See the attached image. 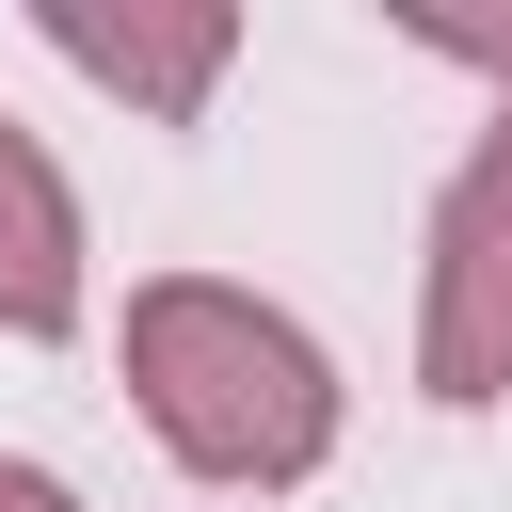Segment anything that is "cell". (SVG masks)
I'll return each instance as SVG.
<instances>
[{
  "label": "cell",
  "mask_w": 512,
  "mask_h": 512,
  "mask_svg": "<svg viewBox=\"0 0 512 512\" xmlns=\"http://www.w3.org/2000/svg\"><path fill=\"white\" fill-rule=\"evenodd\" d=\"M128 400L224 496H288V480L336 464V352L224 272H144L128 288Z\"/></svg>",
  "instance_id": "cell-1"
},
{
  "label": "cell",
  "mask_w": 512,
  "mask_h": 512,
  "mask_svg": "<svg viewBox=\"0 0 512 512\" xmlns=\"http://www.w3.org/2000/svg\"><path fill=\"white\" fill-rule=\"evenodd\" d=\"M416 384L448 416L512 400V96L464 144V176L432 192V272H416Z\"/></svg>",
  "instance_id": "cell-2"
},
{
  "label": "cell",
  "mask_w": 512,
  "mask_h": 512,
  "mask_svg": "<svg viewBox=\"0 0 512 512\" xmlns=\"http://www.w3.org/2000/svg\"><path fill=\"white\" fill-rule=\"evenodd\" d=\"M32 32L96 80V96H128V112H160V128H192L208 96H224V64H240V16L224 0H32Z\"/></svg>",
  "instance_id": "cell-3"
},
{
  "label": "cell",
  "mask_w": 512,
  "mask_h": 512,
  "mask_svg": "<svg viewBox=\"0 0 512 512\" xmlns=\"http://www.w3.org/2000/svg\"><path fill=\"white\" fill-rule=\"evenodd\" d=\"M0 336H80V192L0 112Z\"/></svg>",
  "instance_id": "cell-4"
},
{
  "label": "cell",
  "mask_w": 512,
  "mask_h": 512,
  "mask_svg": "<svg viewBox=\"0 0 512 512\" xmlns=\"http://www.w3.org/2000/svg\"><path fill=\"white\" fill-rule=\"evenodd\" d=\"M416 48H448V64H496V80H512V16H416Z\"/></svg>",
  "instance_id": "cell-5"
},
{
  "label": "cell",
  "mask_w": 512,
  "mask_h": 512,
  "mask_svg": "<svg viewBox=\"0 0 512 512\" xmlns=\"http://www.w3.org/2000/svg\"><path fill=\"white\" fill-rule=\"evenodd\" d=\"M0 512H80V496H64L48 464H0Z\"/></svg>",
  "instance_id": "cell-6"
}]
</instances>
